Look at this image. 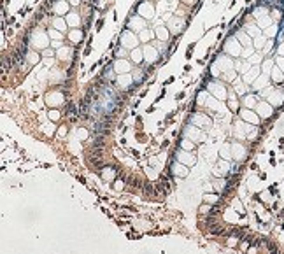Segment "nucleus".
Masks as SVG:
<instances>
[{"instance_id": "6", "label": "nucleus", "mask_w": 284, "mask_h": 254, "mask_svg": "<svg viewBox=\"0 0 284 254\" xmlns=\"http://www.w3.org/2000/svg\"><path fill=\"white\" fill-rule=\"evenodd\" d=\"M132 58H133V61H137V63H139V61L142 60V58H140V53H139V51H133V54H132Z\"/></svg>"}, {"instance_id": "9", "label": "nucleus", "mask_w": 284, "mask_h": 254, "mask_svg": "<svg viewBox=\"0 0 284 254\" xmlns=\"http://www.w3.org/2000/svg\"><path fill=\"white\" fill-rule=\"evenodd\" d=\"M72 4H79V0H72Z\"/></svg>"}, {"instance_id": "3", "label": "nucleus", "mask_w": 284, "mask_h": 254, "mask_svg": "<svg viewBox=\"0 0 284 254\" xmlns=\"http://www.w3.org/2000/svg\"><path fill=\"white\" fill-rule=\"evenodd\" d=\"M244 118H246V119H249L251 123H256V121H258V118H256L253 112H249V110H246V112H244Z\"/></svg>"}, {"instance_id": "7", "label": "nucleus", "mask_w": 284, "mask_h": 254, "mask_svg": "<svg viewBox=\"0 0 284 254\" xmlns=\"http://www.w3.org/2000/svg\"><path fill=\"white\" fill-rule=\"evenodd\" d=\"M158 35H160V39H167V32H165V28H160Z\"/></svg>"}, {"instance_id": "1", "label": "nucleus", "mask_w": 284, "mask_h": 254, "mask_svg": "<svg viewBox=\"0 0 284 254\" xmlns=\"http://www.w3.org/2000/svg\"><path fill=\"white\" fill-rule=\"evenodd\" d=\"M146 56H147V60L153 61V60L156 58V51H154L153 47H146Z\"/></svg>"}, {"instance_id": "5", "label": "nucleus", "mask_w": 284, "mask_h": 254, "mask_svg": "<svg viewBox=\"0 0 284 254\" xmlns=\"http://www.w3.org/2000/svg\"><path fill=\"white\" fill-rule=\"evenodd\" d=\"M68 23H70V25H77V23H79V19L75 18V14H70V18H68Z\"/></svg>"}, {"instance_id": "8", "label": "nucleus", "mask_w": 284, "mask_h": 254, "mask_svg": "<svg viewBox=\"0 0 284 254\" xmlns=\"http://www.w3.org/2000/svg\"><path fill=\"white\" fill-rule=\"evenodd\" d=\"M72 39H81V33H72Z\"/></svg>"}, {"instance_id": "4", "label": "nucleus", "mask_w": 284, "mask_h": 254, "mask_svg": "<svg viewBox=\"0 0 284 254\" xmlns=\"http://www.w3.org/2000/svg\"><path fill=\"white\" fill-rule=\"evenodd\" d=\"M174 172L179 174V175H186V168L181 167V165H174Z\"/></svg>"}, {"instance_id": "2", "label": "nucleus", "mask_w": 284, "mask_h": 254, "mask_svg": "<svg viewBox=\"0 0 284 254\" xmlns=\"http://www.w3.org/2000/svg\"><path fill=\"white\" fill-rule=\"evenodd\" d=\"M116 68L118 70H123V72H128V63L126 61H118L116 63Z\"/></svg>"}]
</instances>
